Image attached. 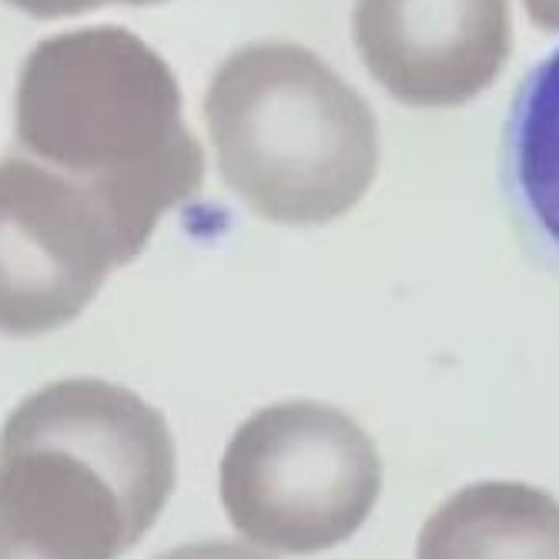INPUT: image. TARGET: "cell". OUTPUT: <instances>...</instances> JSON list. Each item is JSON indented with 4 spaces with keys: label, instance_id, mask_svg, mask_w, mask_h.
Wrapping results in <instances>:
<instances>
[{
    "label": "cell",
    "instance_id": "cell-1",
    "mask_svg": "<svg viewBox=\"0 0 559 559\" xmlns=\"http://www.w3.org/2000/svg\"><path fill=\"white\" fill-rule=\"evenodd\" d=\"M14 138L105 209L131 262L158 222L205 181L175 71L121 24L44 37L21 64Z\"/></svg>",
    "mask_w": 559,
    "mask_h": 559
},
{
    "label": "cell",
    "instance_id": "cell-2",
    "mask_svg": "<svg viewBox=\"0 0 559 559\" xmlns=\"http://www.w3.org/2000/svg\"><path fill=\"white\" fill-rule=\"evenodd\" d=\"M175 439L138 392L61 379L0 429V559H121L175 492Z\"/></svg>",
    "mask_w": 559,
    "mask_h": 559
},
{
    "label": "cell",
    "instance_id": "cell-3",
    "mask_svg": "<svg viewBox=\"0 0 559 559\" xmlns=\"http://www.w3.org/2000/svg\"><path fill=\"white\" fill-rule=\"evenodd\" d=\"M205 124L225 185L275 225H325L379 175L369 100L309 47L245 44L205 91Z\"/></svg>",
    "mask_w": 559,
    "mask_h": 559
},
{
    "label": "cell",
    "instance_id": "cell-4",
    "mask_svg": "<svg viewBox=\"0 0 559 559\" xmlns=\"http://www.w3.org/2000/svg\"><path fill=\"white\" fill-rule=\"evenodd\" d=\"M379 496L382 460L372 436L325 402L265 405L222 455L231 526L272 552L312 556L352 539Z\"/></svg>",
    "mask_w": 559,
    "mask_h": 559
},
{
    "label": "cell",
    "instance_id": "cell-5",
    "mask_svg": "<svg viewBox=\"0 0 559 559\" xmlns=\"http://www.w3.org/2000/svg\"><path fill=\"white\" fill-rule=\"evenodd\" d=\"M131 255L84 188L24 155L0 162V332L71 325Z\"/></svg>",
    "mask_w": 559,
    "mask_h": 559
},
{
    "label": "cell",
    "instance_id": "cell-6",
    "mask_svg": "<svg viewBox=\"0 0 559 559\" xmlns=\"http://www.w3.org/2000/svg\"><path fill=\"white\" fill-rule=\"evenodd\" d=\"M352 37L376 84L409 108H460L513 55L510 0H355Z\"/></svg>",
    "mask_w": 559,
    "mask_h": 559
},
{
    "label": "cell",
    "instance_id": "cell-7",
    "mask_svg": "<svg viewBox=\"0 0 559 559\" xmlns=\"http://www.w3.org/2000/svg\"><path fill=\"white\" fill-rule=\"evenodd\" d=\"M416 559H559V499L530 483H473L426 520Z\"/></svg>",
    "mask_w": 559,
    "mask_h": 559
},
{
    "label": "cell",
    "instance_id": "cell-8",
    "mask_svg": "<svg viewBox=\"0 0 559 559\" xmlns=\"http://www.w3.org/2000/svg\"><path fill=\"white\" fill-rule=\"evenodd\" d=\"M502 185L523 238L559 272V47L513 97L502 128Z\"/></svg>",
    "mask_w": 559,
    "mask_h": 559
},
{
    "label": "cell",
    "instance_id": "cell-9",
    "mask_svg": "<svg viewBox=\"0 0 559 559\" xmlns=\"http://www.w3.org/2000/svg\"><path fill=\"white\" fill-rule=\"evenodd\" d=\"M4 4L24 11L34 21H58V17H78L91 14L97 8L108 4H124V8H151V4H165V0H4Z\"/></svg>",
    "mask_w": 559,
    "mask_h": 559
},
{
    "label": "cell",
    "instance_id": "cell-10",
    "mask_svg": "<svg viewBox=\"0 0 559 559\" xmlns=\"http://www.w3.org/2000/svg\"><path fill=\"white\" fill-rule=\"evenodd\" d=\"M158 559H269V556L248 549L241 543H231V539H201V543L175 546V549L162 552Z\"/></svg>",
    "mask_w": 559,
    "mask_h": 559
},
{
    "label": "cell",
    "instance_id": "cell-11",
    "mask_svg": "<svg viewBox=\"0 0 559 559\" xmlns=\"http://www.w3.org/2000/svg\"><path fill=\"white\" fill-rule=\"evenodd\" d=\"M523 4H526V14L533 17L536 27L559 34V0H523Z\"/></svg>",
    "mask_w": 559,
    "mask_h": 559
}]
</instances>
